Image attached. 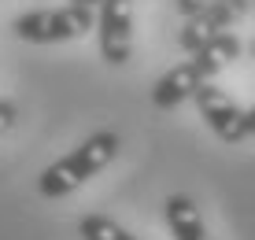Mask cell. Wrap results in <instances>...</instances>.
<instances>
[{"instance_id":"1","label":"cell","mask_w":255,"mask_h":240,"mask_svg":"<svg viewBox=\"0 0 255 240\" xmlns=\"http://www.w3.org/2000/svg\"><path fill=\"white\" fill-rule=\"evenodd\" d=\"M237 56H241V37H237V33L226 30V33H218V37H211L204 48L192 52L185 63L170 67L166 74L155 78V85H152V104H155L159 111L181 108V104L192 100L204 85L215 82V74H218L226 63H233Z\"/></svg>"},{"instance_id":"2","label":"cell","mask_w":255,"mask_h":240,"mask_svg":"<svg viewBox=\"0 0 255 240\" xmlns=\"http://www.w3.org/2000/svg\"><path fill=\"white\" fill-rule=\"evenodd\" d=\"M119 155V133L111 129H100L93 137H85L74 152H67L63 159H56L52 166H45L37 177V192L45 200H59V196H70L74 189H82L89 177H96L111 159Z\"/></svg>"},{"instance_id":"3","label":"cell","mask_w":255,"mask_h":240,"mask_svg":"<svg viewBox=\"0 0 255 240\" xmlns=\"http://www.w3.org/2000/svg\"><path fill=\"white\" fill-rule=\"evenodd\" d=\"M96 26L93 7L82 4H67V7H37L26 11L11 22L15 37L26 44H59V41H74L82 33H89Z\"/></svg>"},{"instance_id":"4","label":"cell","mask_w":255,"mask_h":240,"mask_svg":"<svg viewBox=\"0 0 255 240\" xmlns=\"http://www.w3.org/2000/svg\"><path fill=\"white\" fill-rule=\"evenodd\" d=\"M244 11H248V0H207L196 15L185 19V26H181V33H178V44L192 56V52L204 48L211 37H218V33H226L233 22H241Z\"/></svg>"},{"instance_id":"5","label":"cell","mask_w":255,"mask_h":240,"mask_svg":"<svg viewBox=\"0 0 255 240\" xmlns=\"http://www.w3.org/2000/svg\"><path fill=\"white\" fill-rule=\"evenodd\" d=\"M196 111H200V119L207 122V129L215 133L218 140H226V144H237V140H244L248 133H244V111L248 108H241V104L233 100L226 89H218L215 82L204 85L196 96Z\"/></svg>"},{"instance_id":"6","label":"cell","mask_w":255,"mask_h":240,"mask_svg":"<svg viewBox=\"0 0 255 240\" xmlns=\"http://www.w3.org/2000/svg\"><path fill=\"white\" fill-rule=\"evenodd\" d=\"M96 41L100 56L111 67H126L133 56V15L126 4H104L96 15Z\"/></svg>"},{"instance_id":"7","label":"cell","mask_w":255,"mask_h":240,"mask_svg":"<svg viewBox=\"0 0 255 240\" xmlns=\"http://www.w3.org/2000/svg\"><path fill=\"white\" fill-rule=\"evenodd\" d=\"M163 218H166V229H170L174 240H211L207 237V226H204V215H200L196 200L189 196H166L163 203Z\"/></svg>"},{"instance_id":"8","label":"cell","mask_w":255,"mask_h":240,"mask_svg":"<svg viewBox=\"0 0 255 240\" xmlns=\"http://www.w3.org/2000/svg\"><path fill=\"white\" fill-rule=\"evenodd\" d=\"M78 237L82 240H137L133 233H126V229L108 215H85L78 222Z\"/></svg>"},{"instance_id":"9","label":"cell","mask_w":255,"mask_h":240,"mask_svg":"<svg viewBox=\"0 0 255 240\" xmlns=\"http://www.w3.org/2000/svg\"><path fill=\"white\" fill-rule=\"evenodd\" d=\"M15 119H19V108H15L11 100H0V133H7L15 126Z\"/></svg>"},{"instance_id":"10","label":"cell","mask_w":255,"mask_h":240,"mask_svg":"<svg viewBox=\"0 0 255 240\" xmlns=\"http://www.w3.org/2000/svg\"><path fill=\"white\" fill-rule=\"evenodd\" d=\"M204 4H207V0H178V11L185 15V19H189V15H196V11H200Z\"/></svg>"},{"instance_id":"11","label":"cell","mask_w":255,"mask_h":240,"mask_svg":"<svg viewBox=\"0 0 255 240\" xmlns=\"http://www.w3.org/2000/svg\"><path fill=\"white\" fill-rule=\"evenodd\" d=\"M70 4H82V7H104V4H126V0H70Z\"/></svg>"},{"instance_id":"12","label":"cell","mask_w":255,"mask_h":240,"mask_svg":"<svg viewBox=\"0 0 255 240\" xmlns=\"http://www.w3.org/2000/svg\"><path fill=\"white\" fill-rule=\"evenodd\" d=\"M244 133H248V137H255V108L244 111Z\"/></svg>"},{"instance_id":"13","label":"cell","mask_w":255,"mask_h":240,"mask_svg":"<svg viewBox=\"0 0 255 240\" xmlns=\"http://www.w3.org/2000/svg\"><path fill=\"white\" fill-rule=\"evenodd\" d=\"M252 56H255V41H252Z\"/></svg>"}]
</instances>
